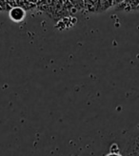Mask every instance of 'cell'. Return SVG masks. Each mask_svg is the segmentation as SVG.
<instances>
[{"instance_id":"cell-1","label":"cell","mask_w":139,"mask_h":156,"mask_svg":"<svg viewBox=\"0 0 139 156\" xmlns=\"http://www.w3.org/2000/svg\"><path fill=\"white\" fill-rule=\"evenodd\" d=\"M25 10L21 7H13L10 12V17L14 22H20L25 18Z\"/></svg>"},{"instance_id":"cell-2","label":"cell","mask_w":139,"mask_h":156,"mask_svg":"<svg viewBox=\"0 0 139 156\" xmlns=\"http://www.w3.org/2000/svg\"><path fill=\"white\" fill-rule=\"evenodd\" d=\"M99 0H85L84 5L90 12H97Z\"/></svg>"},{"instance_id":"cell-3","label":"cell","mask_w":139,"mask_h":156,"mask_svg":"<svg viewBox=\"0 0 139 156\" xmlns=\"http://www.w3.org/2000/svg\"><path fill=\"white\" fill-rule=\"evenodd\" d=\"M107 156H121L119 153H110V154H108Z\"/></svg>"},{"instance_id":"cell-4","label":"cell","mask_w":139,"mask_h":156,"mask_svg":"<svg viewBox=\"0 0 139 156\" xmlns=\"http://www.w3.org/2000/svg\"><path fill=\"white\" fill-rule=\"evenodd\" d=\"M136 9H139V5L137 6V8H136Z\"/></svg>"}]
</instances>
